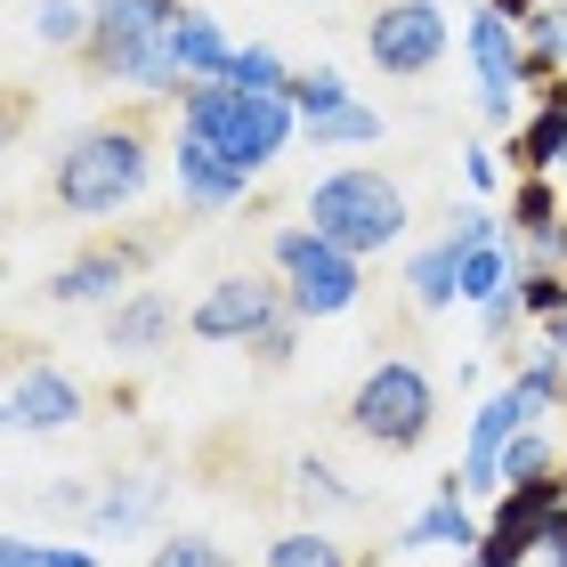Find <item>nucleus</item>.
<instances>
[{"label":"nucleus","mask_w":567,"mask_h":567,"mask_svg":"<svg viewBox=\"0 0 567 567\" xmlns=\"http://www.w3.org/2000/svg\"><path fill=\"white\" fill-rule=\"evenodd\" d=\"M349 430L365 437L373 454H414L437 430V381L414 365V357H381L365 365V381L349 390Z\"/></svg>","instance_id":"obj_6"},{"label":"nucleus","mask_w":567,"mask_h":567,"mask_svg":"<svg viewBox=\"0 0 567 567\" xmlns=\"http://www.w3.org/2000/svg\"><path fill=\"white\" fill-rule=\"evenodd\" d=\"M178 332H187V308H178L163 284H138L131 300L106 308V349L114 357H154V349H171Z\"/></svg>","instance_id":"obj_15"},{"label":"nucleus","mask_w":567,"mask_h":567,"mask_svg":"<svg viewBox=\"0 0 567 567\" xmlns=\"http://www.w3.org/2000/svg\"><path fill=\"white\" fill-rule=\"evenodd\" d=\"M308 227L332 236L341 251H357V260H381L390 244H405L414 212H405V187L381 163H341L308 187Z\"/></svg>","instance_id":"obj_4"},{"label":"nucleus","mask_w":567,"mask_h":567,"mask_svg":"<svg viewBox=\"0 0 567 567\" xmlns=\"http://www.w3.org/2000/svg\"><path fill=\"white\" fill-rule=\"evenodd\" d=\"M171 187H178L187 212H236V203L251 195V178L227 163L219 146H203V138L178 131V138H171Z\"/></svg>","instance_id":"obj_14"},{"label":"nucleus","mask_w":567,"mask_h":567,"mask_svg":"<svg viewBox=\"0 0 567 567\" xmlns=\"http://www.w3.org/2000/svg\"><path fill=\"white\" fill-rule=\"evenodd\" d=\"M535 422H551V414L535 405V390H527L519 373H511L503 390L471 414V437H462V462H454L462 486H471V503H495V495H503V446H511L519 430H535Z\"/></svg>","instance_id":"obj_9"},{"label":"nucleus","mask_w":567,"mask_h":567,"mask_svg":"<svg viewBox=\"0 0 567 567\" xmlns=\"http://www.w3.org/2000/svg\"><path fill=\"white\" fill-rule=\"evenodd\" d=\"M163 495H171V478H154V471L106 478V486H97V503H90V527L97 535H131V527H146L154 511H163Z\"/></svg>","instance_id":"obj_18"},{"label":"nucleus","mask_w":567,"mask_h":567,"mask_svg":"<svg viewBox=\"0 0 567 567\" xmlns=\"http://www.w3.org/2000/svg\"><path fill=\"white\" fill-rule=\"evenodd\" d=\"M511 171L519 178H559L567 171V82L527 97L519 131H511Z\"/></svg>","instance_id":"obj_16"},{"label":"nucleus","mask_w":567,"mask_h":567,"mask_svg":"<svg viewBox=\"0 0 567 567\" xmlns=\"http://www.w3.org/2000/svg\"><path fill=\"white\" fill-rule=\"evenodd\" d=\"M236 33H227V17H212V9H178V33H171V58H178V73H187V90L195 82H227V65H236Z\"/></svg>","instance_id":"obj_17"},{"label":"nucleus","mask_w":567,"mask_h":567,"mask_svg":"<svg viewBox=\"0 0 567 567\" xmlns=\"http://www.w3.org/2000/svg\"><path fill=\"white\" fill-rule=\"evenodd\" d=\"M276 308H284V284H276V276L236 268V276L203 284V300L187 308V332H195V341H212V349H244L251 332L276 317Z\"/></svg>","instance_id":"obj_11"},{"label":"nucleus","mask_w":567,"mask_h":567,"mask_svg":"<svg viewBox=\"0 0 567 567\" xmlns=\"http://www.w3.org/2000/svg\"><path fill=\"white\" fill-rule=\"evenodd\" d=\"M82 381H73L65 365H49V357H24V365L9 373V430L17 437H58L82 422Z\"/></svg>","instance_id":"obj_12"},{"label":"nucleus","mask_w":567,"mask_h":567,"mask_svg":"<svg viewBox=\"0 0 567 567\" xmlns=\"http://www.w3.org/2000/svg\"><path fill=\"white\" fill-rule=\"evenodd\" d=\"M154 268V244H131V236H106V244H90V251H73V260L49 268L41 292L58 300V308H114V300H131L138 284Z\"/></svg>","instance_id":"obj_10"},{"label":"nucleus","mask_w":567,"mask_h":567,"mask_svg":"<svg viewBox=\"0 0 567 567\" xmlns=\"http://www.w3.org/2000/svg\"><path fill=\"white\" fill-rule=\"evenodd\" d=\"M567 219V187L559 178H511V203H503V236H519V244H535L544 227H559Z\"/></svg>","instance_id":"obj_20"},{"label":"nucleus","mask_w":567,"mask_h":567,"mask_svg":"<svg viewBox=\"0 0 567 567\" xmlns=\"http://www.w3.org/2000/svg\"><path fill=\"white\" fill-rule=\"evenodd\" d=\"M300 146H317V154H357V146H381V114L357 97V106L341 114H317V122H300Z\"/></svg>","instance_id":"obj_21"},{"label":"nucleus","mask_w":567,"mask_h":567,"mask_svg":"<svg viewBox=\"0 0 567 567\" xmlns=\"http://www.w3.org/2000/svg\"><path fill=\"white\" fill-rule=\"evenodd\" d=\"M146 567H236V559H227V544H212V535L178 527V535H163V544L146 551Z\"/></svg>","instance_id":"obj_29"},{"label":"nucleus","mask_w":567,"mask_h":567,"mask_svg":"<svg viewBox=\"0 0 567 567\" xmlns=\"http://www.w3.org/2000/svg\"><path fill=\"white\" fill-rule=\"evenodd\" d=\"M519 300H527L535 324H559L567 317V268H527L519 276Z\"/></svg>","instance_id":"obj_30"},{"label":"nucleus","mask_w":567,"mask_h":567,"mask_svg":"<svg viewBox=\"0 0 567 567\" xmlns=\"http://www.w3.org/2000/svg\"><path fill=\"white\" fill-rule=\"evenodd\" d=\"M462 178H471V195H495V187H503L495 146H462Z\"/></svg>","instance_id":"obj_32"},{"label":"nucleus","mask_w":567,"mask_h":567,"mask_svg":"<svg viewBox=\"0 0 567 567\" xmlns=\"http://www.w3.org/2000/svg\"><path fill=\"white\" fill-rule=\"evenodd\" d=\"M462 58L478 73V114L495 122V131H519V114H527V49H519V24H511L495 0H478V9L462 17Z\"/></svg>","instance_id":"obj_8"},{"label":"nucleus","mask_w":567,"mask_h":567,"mask_svg":"<svg viewBox=\"0 0 567 567\" xmlns=\"http://www.w3.org/2000/svg\"><path fill=\"white\" fill-rule=\"evenodd\" d=\"M146 178H154L146 122H90V131H73L58 146V163H49V203H58L65 219H122V212H138Z\"/></svg>","instance_id":"obj_1"},{"label":"nucleus","mask_w":567,"mask_h":567,"mask_svg":"<svg viewBox=\"0 0 567 567\" xmlns=\"http://www.w3.org/2000/svg\"><path fill=\"white\" fill-rule=\"evenodd\" d=\"M292 106H300V122H317V114L357 106V90H349L341 65H300V73H292Z\"/></svg>","instance_id":"obj_25"},{"label":"nucleus","mask_w":567,"mask_h":567,"mask_svg":"<svg viewBox=\"0 0 567 567\" xmlns=\"http://www.w3.org/2000/svg\"><path fill=\"white\" fill-rule=\"evenodd\" d=\"M268 567H357L349 544H332L324 527H284L268 544Z\"/></svg>","instance_id":"obj_26"},{"label":"nucleus","mask_w":567,"mask_h":567,"mask_svg":"<svg viewBox=\"0 0 567 567\" xmlns=\"http://www.w3.org/2000/svg\"><path fill=\"white\" fill-rule=\"evenodd\" d=\"M268 276L284 284L292 317H308V324H332V317H349V308L365 300V260H357V251H341L332 236H317L308 219H300V227H276Z\"/></svg>","instance_id":"obj_5"},{"label":"nucleus","mask_w":567,"mask_h":567,"mask_svg":"<svg viewBox=\"0 0 567 567\" xmlns=\"http://www.w3.org/2000/svg\"><path fill=\"white\" fill-rule=\"evenodd\" d=\"M405 300H414L422 317H446L462 300V244L454 236H437V244H422L414 260H405Z\"/></svg>","instance_id":"obj_19"},{"label":"nucleus","mask_w":567,"mask_h":567,"mask_svg":"<svg viewBox=\"0 0 567 567\" xmlns=\"http://www.w3.org/2000/svg\"><path fill=\"white\" fill-rule=\"evenodd\" d=\"M544 341L559 349V365H567V317H559V324H544Z\"/></svg>","instance_id":"obj_37"},{"label":"nucleus","mask_w":567,"mask_h":567,"mask_svg":"<svg viewBox=\"0 0 567 567\" xmlns=\"http://www.w3.org/2000/svg\"><path fill=\"white\" fill-rule=\"evenodd\" d=\"M527 268H567V219H559V227H544V236L527 244Z\"/></svg>","instance_id":"obj_33"},{"label":"nucleus","mask_w":567,"mask_h":567,"mask_svg":"<svg viewBox=\"0 0 567 567\" xmlns=\"http://www.w3.org/2000/svg\"><path fill=\"white\" fill-rule=\"evenodd\" d=\"M292 73H300V65H284L268 41H244L236 65H227V82H236V90H260V97H292Z\"/></svg>","instance_id":"obj_27"},{"label":"nucleus","mask_w":567,"mask_h":567,"mask_svg":"<svg viewBox=\"0 0 567 567\" xmlns=\"http://www.w3.org/2000/svg\"><path fill=\"white\" fill-rule=\"evenodd\" d=\"M478 324H486V341H495V349H503V341H511V332H519V324H527V300H519V284H511V292H495V300H486V308H478Z\"/></svg>","instance_id":"obj_31"},{"label":"nucleus","mask_w":567,"mask_h":567,"mask_svg":"<svg viewBox=\"0 0 567 567\" xmlns=\"http://www.w3.org/2000/svg\"><path fill=\"white\" fill-rule=\"evenodd\" d=\"M462 24L446 17V0H381L365 17V58L373 73H390V82H422V73L446 65Z\"/></svg>","instance_id":"obj_7"},{"label":"nucleus","mask_w":567,"mask_h":567,"mask_svg":"<svg viewBox=\"0 0 567 567\" xmlns=\"http://www.w3.org/2000/svg\"><path fill=\"white\" fill-rule=\"evenodd\" d=\"M535 567H567V527H559L551 544H544V559H535Z\"/></svg>","instance_id":"obj_36"},{"label":"nucleus","mask_w":567,"mask_h":567,"mask_svg":"<svg viewBox=\"0 0 567 567\" xmlns=\"http://www.w3.org/2000/svg\"><path fill=\"white\" fill-rule=\"evenodd\" d=\"M33 41L82 58V49H90V9H82V0H33Z\"/></svg>","instance_id":"obj_24"},{"label":"nucleus","mask_w":567,"mask_h":567,"mask_svg":"<svg viewBox=\"0 0 567 567\" xmlns=\"http://www.w3.org/2000/svg\"><path fill=\"white\" fill-rule=\"evenodd\" d=\"M171 106H178V131L219 146L244 178H260L268 163H284V154L300 146V106L292 97H260V90H236V82H195V90H178Z\"/></svg>","instance_id":"obj_3"},{"label":"nucleus","mask_w":567,"mask_h":567,"mask_svg":"<svg viewBox=\"0 0 567 567\" xmlns=\"http://www.w3.org/2000/svg\"><path fill=\"white\" fill-rule=\"evenodd\" d=\"M0 567H49V544H33V535H0Z\"/></svg>","instance_id":"obj_34"},{"label":"nucleus","mask_w":567,"mask_h":567,"mask_svg":"<svg viewBox=\"0 0 567 567\" xmlns=\"http://www.w3.org/2000/svg\"><path fill=\"white\" fill-rule=\"evenodd\" d=\"M178 9H187V0H90V49H82V65L106 90L178 97V90H187V73H178V58H171Z\"/></svg>","instance_id":"obj_2"},{"label":"nucleus","mask_w":567,"mask_h":567,"mask_svg":"<svg viewBox=\"0 0 567 567\" xmlns=\"http://www.w3.org/2000/svg\"><path fill=\"white\" fill-rule=\"evenodd\" d=\"M300 332H308V317H292V300H284V308H276V317H268L260 332H251L244 349L260 357L268 373H284V365H292V357H300Z\"/></svg>","instance_id":"obj_28"},{"label":"nucleus","mask_w":567,"mask_h":567,"mask_svg":"<svg viewBox=\"0 0 567 567\" xmlns=\"http://www.w3.org/2000/svg\"><path fill=\"white\" fill-rule=\"evenodd\" d=\"M49 567H97L90 544H49Z\"/></svg>","instance_id":"obj_35"},{"label":"nucleus","mask_w":567,"mask_h":567,"mask_svg":"<svg viewBox=\"0 0 567 567\" xmlns=\"http://www.w3.org/2000/svg\"><path fill=\"white\" fill-rule=\"evenodd\" d=\"M551 471H567L551 422H535V430H519V437L503 446V486H527V478H551Z\"/></svg>","instance_id":"obj_23"},{"label":"nucleus","mask_w":567,"mask_h":567,"mask_svg":"<svg viewBox=\"0 0 567 567\" xmlns=\"http://www.w3.org/2000/svg\"><path fill=\"white\" fill-rule=\"evenodd\" d=\"M478 535H486V511L471 503L462 471H446V478L430 486V503L398 527V551H454V559H471V551H478Z\"/></svg>","instance_id":"obj_13"},{"label":"nucleus","mask_w":567,"mask_h":567,"mask_svg":"<svg viewBox=\"0 0 567 567\" xmlns=\"http://www.w3.org/2000/svg\"><path fill=\"white\" fill-rule=\"evenodd\" d=\"M292 503L308 511V519H317V511H357L365 495H357V486L332 471L324 454H300V462H292Z\"/></svg>","instance_id":"obj_22"}]
</instances>
